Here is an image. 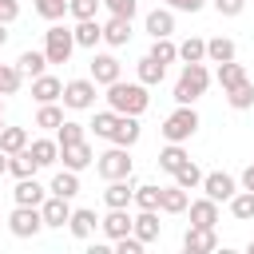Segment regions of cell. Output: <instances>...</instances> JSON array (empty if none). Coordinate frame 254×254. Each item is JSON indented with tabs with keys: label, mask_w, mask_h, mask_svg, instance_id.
I'll list each match as a JSON object with an SVG mask.
<instances>
[{
	"label": "cell",
	"mask_w": 254,
	"mask_h": 254,
	"mask_svg": "<svg viewBox=\"0 0 254 254\" xmlns=\"http://www.w3.org/2000/svg\"><path fill=\"white\" fill-rule=\"evenodd\" d=\"M187 206H190V190H183L179 183L163 187V194H159V210L163 214H187Z\"/></svg>",
	"instance_id": "20"
},
{
	"label": "cell",
	"mask_w": 254,
	"mask_h": 254,
	"mask_svg": "<svg viewBox=\"0 0 254 254\" xmlns=\"http://www.w3.org/2000/svg\"><path fill=\"white\" fill-rule=\"evenodd\" d=\"M28 143H32L28 127H8V123L0 127V151H4V155H16V151H24Z\"/></svg>",
	"instance_id": "31"
},
{
	"label": "cell",
	"mask_w": 254,
	"mask_h": 254,
	"mask_svg": "<svg viewBox=\"0 0 254 254\" xmlns=\"http://www.w3.org/2000/svg\"><path fill=\"white\" fill-rule=\"evenodd\" d=\"M16 67L28 75V79H36V75H44L48 71V56H44V48H28V52H20V60H16Z\"/></svg>",
	"instance_id": "30"
},
{
	"label": "cell",
	"mask_w": 254,
	"mask_h": 254,
	"mask_svg": "<svg viewBox=\"0 0 254 254\" xmlns=\"http://www.w3.org/2000/svg\"><path fill=\"white\" fill-rule=\"evenodd\" d=\"M159 214H163V210H135V226H131V234H139L143 242H159V234H163Z\"/></svg>",
	"instance_id": "21"
},
{
	"label": "cell",
	"mask_w": 254,
	"mask_h": 254,
	"mask_svg": "<svg viewBox=\"0 0 254 254\" xmlns=\"http://www.w3.org/2000/svg\"><path fill=\"white\" fill-rule=\"evenodd\" d=\"M56 139H60V147L83 143V139H87V127H83V123H75V119H64V123L56 127Z\"/></svg>",
	"instance_id": "40"
},
{
	"label": "cell",
	"mask_w": 254,
	"mask_h": 254,
	"mask_svg": "<svg viewBox=\"0 0 254 254\" xmlns=\"http://www.w3.org/2000/svg\"><path fill=\"white\" fill-rule=\"evenodd\" d=\"M210 4H214V12L226 16V20H234V16L246 12V0H210Z\"/></svg>",
	"instance_id": "47"
},
{
	"label": "cell",
	"mask_w": 254,
	"mask_h": 254,
	"mask_svg": "<svg viewBox=\"0 0 254 254\" xmlns=\"http://www.w3.org/2000/svg\"><path fill=\"white\" fill-rule=\"evenodd\" d=\"M139 139H143L139 115H119V123H115V131H111V143H119V147H135Z\"/></svg>",
	"instance_id": "22"
},
{
	"label": "cell",
	"mask_w": 254,
	"mask_h": 254,
	"mask_svg": "<svg viewBox=\"0 0 254 254\" xmlns=\"http://www.w3.org/2000/svg\"><path fill=\"white\" fill-rule=\"evenodd\" d=\"M12 198H16L20 206H40V202L48 198V187H44L36 175H28V179H16V190H12Z\"/></svg>",
	"instance_id": "16"
},
{
	"label": "cell",
	"mask_w": 254,
	"mask_h": 254,
	"mask_svg": "<svg viewBox=\"0 0 254 254\" xmlns=\"http://www.w3.org/2000/svg\"><path fill=\"white\" fill-rule=\"evenodd\" d=\"M103 8V0H67V16L71 20H95Z\"/></svg>",
	"instance_id": "45"
},
{
	"label": "cell",
	"mask_w": 254,
	"mask_h": 254,
	"mask_svg": "<svg viewBox=\"0 0 254 254\" xmlns=\"http://www.w3.org/2000/svg\"><path fill=\"white\" fill-rule=\"evenodd\" d=\"M202 175H206V171H198V163H190V159H187L171 179H175L183 190H202Z\"/></svg>",
	"instance_id": "36"
},
{
	"label": "cell",
	"mask_w": 254,
	"mask_h": 254,
	"mask_svg": "<svg viewBox=\"0 0 254 254\" xmlns=\"http://www.w3.org/2000/svg\"><path fill=\"white\" fill-rule=\"evenodd\" d=\"M32 99H36V103H60V99H64V79H60V75H48V71L36 75V79H32Z\"/></svg>",
	"instance_id": "15"
},
{
	"label": "cell",
	"mask_w": 254,
	"mask_h": 254,
	"mask_svg": "<svg viewBox=\"0 0 254 254\" xmlns=\"http://www.w3.org/2000/svg\"><path fill=\"white\" fill-rule=\"evenodd\" d=\"M4 44H8V24L0 20V48H4Z\"/></svg>",
	"instance_id": "51"
},
{
	"label": "cell",
	"mask_w": 254,
	"mask_h": 254,
	"mask_svg": "<svg viewBox=\"0 0 254 254\" xmlns=\"http://www.w3.org/2000/svg\"><path fill=\"white\" fill-rule=\"evenodd\" d=\"M60 123H64V107H60V103H40V111H36V127L56 131Z\"/></svg>",
	"instance_id": "44"
},
{
	"label": "cell",
	"mask_w": 254,
	"mask_h": 254,
	"mask_svg": "<svg viewBox=\"0 0 254 254\" xmlns=\"http://www.w3.org/2000/svg\"><path fill=\"white\" fill-rule=\"evenodd\" d=\"M95 171H99V179H103V183H111V179H127V175L135 171L131 147H119V143H111L103 155H95Z\"/></svg>",
	"instance_id": "4"
},
{
	"label": "cell",
	"mask_w": 254,
	"mask_h": 254,
	"mask_svg": "<svg viewBox=\"0 0 254 254\" xmlns=\"http://www.w3.org/2000/svg\"><path fill=\"white\" fill-rule=\"evenodd\" d=\"M246 254H254V238H250V242H246Z\"/></svg>",
	"instance_id": "54"
},
{
	"label": "cell",
	"mask_w": 254,
	"mask_h": 254,
	"mask_svg": "<svg viewBox=\"0 0 254 254\" xmlns=\"http://www.w3.org/2000/svg\"><path fill=\"white\" fill-rule=\"evenodd\" d=\"M107 107H115L119 115H143L147 107H151V95H147V83H139V79H115V83H107Z\"/></svg>",
	"instance_id": "1"
},
{
	"label": "cell",
	"mask_w": 254,
	"mask_h": 254,
	"mask_svg": "<svg viewBox=\"0 0 254 254\" xmlns=\"http://www.w3.org/2000/svg\"><path fill=\"white\" fill-rule=\"evenodd\" d=\"M28 151H32V159L40 163V171L60 163V139H32V143H28Z\"/></svg>",
	"instance_id": "27"
},
{
	"label": "cell",
	"mask_w": 254,
	"mask_h": 254,
	"mask_svg": "<svg viewBox=\"0 0 254 254\" xmlns=\"http://www.w3.org/2000/svg\"><path fill=\"white\" fill-rule=\"evenodd\" d=\"M234 56H238V48H234L230 36H210L206 40V64H226Z\"/></svg>",
	"instance_id": "29"
},
{
	"label": "cell",
	"mask_w": 254,
	"mask_h": 254,
	"mask_svg": "<svg viewBox=\"0 0 254 254\" xmlns=\"http://www.w3.org/2000/svg\"><path fill=\"white\" fill-rule=\"evenodd\" d=\"M0 175H8V155L0 151Z\"/></svg>",
	"instance_id": "52"
},
{
	"label": "cell",
	"mask_w": 254,
	"mask_h": 254,
	"mask_svg": "<svg viewBox=\"0 0 254 254\" xmlns=\"http://www.w3.org/2000/svg\"><path fill=\"white\" fill-rule=\"evenodd\" d=\"M194 131H198V111H194V103H175V111L163 119V127H159V135L167 139V143H187V139H194Z\"/></svg>",
	"instance_id": "3"
},
{
	"label": "cell",
	"mask_w": 254,
	"mask_h": 254,
	"mask_svg": "<svg viewBox=\"0 0 254 254\" xmlns=\"http://www.w3.org/2000/svg\"><path fill=\"white\" fill-rule=\"evenodd\" d=\"M238 183H242V187H246V190H254V163H250V167H246V171H242V175H238Z\"/></svg>",
	"instance_id": "50"
},
{
	"label": "cell",
	"mask_w": 254,
	"mask_h": 254,
	"mask_svg": "<svg viewBox=\"0 0 254 254\" xmlns=\"http://www.w3.org/2000/svg\"><path fill=\"white\" fill-rule=\"evenodd\" d=\"M135 79L147 83V87H159V83L167 79V64H159L155 56H143V60L135 64Z\"/></svg>",
	"instance_id": "25"
},
{
	"label": "cell",
	"mask_w": 254,
	"mask_h": 254,
	"mask_svg": "<svg viewBox=\"0 0 254 254\" xmlns=\"http://www.w3.org/2000/svg\"><path fill=\"white\" fill-rule=\"evenodd\" d=\"M24 79H28V75H24L16 64H4V67H0V95H16V91L24 87Z\"/></svg>",
	"instance_id": "41"
},
{
	"label": "cell",
	"mask_w": 254,
	"mask_h": 254,
	"mask_svg": "<svg viewBox=\"0 0 254 254\" xmlns=\"http://www.w3.org/2000/svg\"><path fill=\"white\" fill-rule=\"evenodd\" d=\"M183 250L187 254H214L218 250V234H214V226H187L183 230Z\"/></svg>",
	"instance_id": "11"
},
{
	"label": "cell",
	"mask_w": 254,
	"mask_h": 254,
	"mask_svg": "<svg viewBox=\"0 0 254 254\" xmlns=\"http://www.w3.org/2000/svg\"><path fill=\"white\" fill-rule=\"evenodd\" d=\"M8 230L16 234V238H36L40 230H48L44 226V214H40V206H12V214H8Z\"/></svg>",
	"instance_id": "7"
},
{
	"label": "cell",
	"mask_w": 254,
	"mask_h": 254,
	"mask_svg": "<svg viewBox=\"0 0 254 254\" xmlns=\"http://www.w3.org/2000/svg\"><path fill=\"white\" fill-rule=\"evenodd\" d=\"M71 210H75L71 198H60V194H52V190H48V198L40 202V214H44V226H48V230H64L67 218H71Z\"/></svg>",
	"instance_id": "10"
},
{
	"label": "cell",
	"mask_w": 254,
	"mask_h": 254,
	"mask_svg": "<svg viewBox=\"0 0 254 254\" xmlns=\"http://www.w3.org/2000/svg\"><path fill=\"white\" fill-rule=\"evenodd\" d=\"M190 222L194 226H218V202L210 198V194H202V198H190Z\"/></svg>",
	"instance_id": "23"
},
{
	"label": "cell",
	"mask_w": 254,
	"mask_h": 254,
	"mask_svg": "<svg viewBox=\"0 0 254 254\" xmlns=\"http://www.w3.org/2000/svg\"><path fill=\"white\" fill-rule=\"evenodd\" d=\"M60 159H64V167H67V171H87V167L95 163V151H91V143L83 139V143L60 147Z\"/></svg>",
	"instance_id": "19"
},
{
	"label": "cell",
	"mask_w": 254,
	"mask_h": 254,
	"mask_svg": "<svg viewBox=\"0 0 254 254\" xmlns=\"http://www.w3.org/2000/svg\"><path fill=\"white\" fill-rule=\"evenodd\" d=\"M147 56H155L159 64H175L179 60V44L171 40V36H159V40H151V52Z\"/></svg>",
	"instance_id": "43"
},
{
	"label": "cell",
	"mask_w": 254,
	"mask_h": 254,
	"mask_svg": "<svg viewBox=\"0 0 254 254\" xmlns=\"http://www.w3.org/2000/svg\"><path fill=\"white\" fill-rule=\"evenodd\" d=\"M143 32L151 36V40H159V36H175V8H151L147 16H143Z\"/></svg>",
	"instance_id": "13"
},
{
	"label": "cell",
	"mask_w": 254,
	"mask_h": 254,
	"mask_svg": "<svg viewBox=\"0 0 254 254\" xmlns=\"http://www.w3.org/2000/svg\"><path fill=\"white\" fill-rule=\"evenodd\" d=\"M75 48H87V52H95L99 44H103V20L95 16V20H75Z\"/></svg>",
	"instance_id": "18"
},
{
	"label": "cell",
	"mask_w": 254,
	"mask_h": 254,
	"mask_svg": "<svg viewBox=\"0 0 254 254\" xmlns=\"http://www.w3.org/2000/svg\"><path fill=\"white\" fill-rule=\"evenodd\" d=\"M159 194H163L159 183H135V206L139 210H159Z\"/></svg>",
	"instance_id": "39"
},
{
	"label": "cell",
	"mask_w": 254,
	"mask_h": 254,
	"mask_svg": "<svg viewBox=\"0 0 254 254\" xmlns=\"http://www.w3.org/2000/svg\"><path fill=\"white\" fill-rule=\"evenodd\" d=\"M71 52H75V32L56 20V24L44 32V56H48V64H67Z\"/></svg>",
	"instance_id": "5"
},
{
	"label": "cell",
	"mask_w": 254,
	"mask_h": 254,
	"mask_svg": "<svg viewBox=\"0 0 254 254\" xmlns=\"http://www.w3.org/2000/svg\"><path fill=\"white\" fill-rule=\"evenodd\" d=\"M131 226H135V214L127 210V206H107V214L99 218V230L115 242V238H123V234H131Z\"/></svg>",
	"instance_id": "12"
},
{
	"label": "cell",
	"mask_w": 254,
	"mask_h": 254,
	"mask_svg": "<svg viewBox=\"0 0 254 254\" xmlns=\"http://www.w3.org/2000/svg\"><path fill=\"white\" fill-rule=\"evenodd\" d=\"M95 226H99V218H95V210H87V206H75L71 218H67V230H71L79 242H87V238L95 234Z\"/></svg>",
	"instance_id": "24"
},
{
	"label": "cell",
	"mask_w": 254,
	"mask_h": 254,
	"mask_svg": "<svg viewBox=\"0 0 254 254\" xmlns=\"http://www.w3.org/2000/svg\"><path fill=\"white\" fill-rule=\"evenodd\" d=\"M48 190H52V194H60V198H75V194H79V171H67V167H64V171H56V175H52V183H48Z\"/></svg>",
	"instance_id": "28"
},
{
	"label": "cell",
	"mask_w": 254,
	"mask_h": 254,
	"mask_svg": "<svg viewBox=\"0 0 254 254\" xmlns=\"http://www.w3.org/2000/svg\"><path fill=\"white\" fill-rule=\"evenodd\" d=\"M238 187H242V183H238L234 175H226V171H206V175H202V194H210L214 202H230Z\"/></svg>",
	"instance_id": "9"
},
{
	"label": "cell",
	"mask_w": 254,
	"mask_h": 254,
	"mask_svg": "<svg viewBox=\"0 0 254 254\" xmlns=\"http://www.w3.org/2000/svg\"><path fill=\"white\" fill-rule=\"evenodd\" d=\"M0 67H4V64H0Z\"/></svg>",
	"instance_id": "55"
},
{
	"label": "cell",
	"mask_w": 254,
	"mask_h": 254,
	"mask_svg": "<svg viewBox=\"0 0 254 254\" xmlns=\"http://www.w3.org/2000/svg\"><path fill=\"white\" fill-rule=\"evenodd\" d=\"M135 202V179H111L103 187V206H131Z\"/></svg>",
	"instance_id": "17"
},
{
	"label": "cell",
	"mask_w": 254,
	"mask_h": 254,
	"mask_svg": "<svg viewBox=\"0 0 254 254\" xmlns=\"http://www.w3.org/2000/svg\"><path fill=\"white\" fill-rule=\"evenodd\" d=\"M163 4H167V8H175V12H190V16L206 8V0H163Z\"/></svg>",
	"instance_id": "48"
},
{
	"label": "cell",
	"mask_w": 254,
	"mask_h": 254,
	"mask_svg": "<svg viewBox=\"0 0 254 254\" xmlns=\"http://www.w3.org/2000/svg\"><path fill=\"white\" fill-rule=\"evenodd\" d=\"M179 60H183V64H202V60H206V40H202V36H187V40L179 44Z\"/></svg>",
	"instance_id": "38"
},
{
	"label": "cell",
	"mask_w": 254,
	"mask_h": 254,
	"mask_svg": "<svg viewBox=\"0 0 254 254\" xmlns=\"http://www.w3.org/2000/svg\"><path fill=\"white\" fill-rule=\"evenodd\" d=\"M187 159H190V155L183 151V143H167V147L159 151V159H155V163H159V171H167V175H175V171H179V167H183Z\"/></svg>",
	"instance_id": "34"
},
{
	"label": "cell",
	"mask_w": 254,
	"mask_h": 254,
	"mask_svg": "<svg viewBox=\"0 0 254 254\" xmlns=\"http://www.w3.org/2000/svg\"><path fill=\"white\" fill-rule=\"evenodd\" d=\"M222 95H226V103H230L234 111H250V107H254V83H250V79H242L238 87H230V91H222Z\"/></svg>",
	"instance_id": "37"
},
{
	"label": "cell",
	"mask_w": 254,
	"mask_h": 254,
	"mask_svg": "<svg viewBox=\"0 0 254 254\" xmlns=\"http://www.w3.org/2000/svg\"><path fill=\"white\" fill-rule=\"evenodd\" d=\"M32 8H36V16L48 20V24H56V20L67 16V0H32Z\"/></svg>",
	"instance_id": "42"
},
{
	"label": "cell",
	"mask_w": 254,
	"mask_h": 254,
	"mask_svg": "<svg viewBox=\"0 0 254 254\" xmlns=\"http://www.w3.org/2000/svg\"><path fill=\"white\" fill-rule=\"evenodd\" d=\"M103 8H107L111 16H127V20H135V12H139V0H103Z\"/></svg>",
	"instance_id": "46"
},
{
	"label": "cell",
	"mask_w": 254,
	"mask_h": 254,
	"mask_svg": "<svg viewBox=\"0 0 254 254\" xmlns=\"http://www.w3.org/2000/svg\"><path fill=\"white\" fill-rule=\"evenodd\" d=\"M95 99H99V83L91 79V75H79V79H67L64 83V107L67 111H91L95 107Z\"/></svg>",
	"instance_id": "6"
},
{
	"label": "cell",
	"mask_w": 254,
	"mask_h": 254,
	"mask_svg": "<svg viewBox=\"0 0 254 254\" xmlns=\"http://www.w3.org/2000/svg\"><path fill=\"white\" fill-rule=\"evenodd\" d=\"M131 36H135L131 20L107 12V20H103V44H107V48H123V44H131Z\"/></svg>",
	"instance_id": "14"
},
{
	"label": "cell",
	"mask_w": 254,
	"mask_h": 254,
	"mask_svg": "<svg viewBox=\"0 0 254 254\" xmlns=\"http://www.w3.org/2000/svg\"><path fill=\"white\" fill-rule=\"evenodd\" d=\"M210 67H206V60L202 64H183V71H179V79H175V103H198L202 99V91L210 87Z\"/></svg>",
	"instance_id": "2"
},
{
	"label": "cell",
	"mask_w": 254,
	"mask_h": 254,
	"mask_svg": "<svg viewBox=\"0 0 254 254\" xmlns=\"http://www.w3.org/2000/svg\"><path fill=\"white\" fill-rule=\"evenodd\" d=\"M0 127H4V95H0Z\"/></svg>",
	"instance_id": "53"
},
{
	"label": "cell",
	"mask_w": 254,
	"mask_h": 254,
	"mask_svg": "<svg viewBox=\"0 0 254 254\" xmlns=\"http://www.w3.org/2000/svg\"><path fill=\"white\" fill-rule=\"evenodd\" d=\"M115 123H119V111H115V107H103V111H95V115H91L87 131H95L99 139H107V143H111V131H115Z\"/></svg>",
	"instance_id": "33"
},
{
	"label": "cell",
	"mask_w": 254,
	"mask_h": 254,
	"mask_svg": "<svg viewBox=\"0 0 254 254\" xmlns=\"http://www.w3.org/2000/svg\"><path fill=\"white\" fill-rule=\"evenodd\" d=\"M36 171H40V163L32 159L28 147L16 151V155H8V175H12V179H28V175H36Z\"/></svg>",
	"instance_id": "35"
},
{
	"label": "cell",
	"mask_w": 254,
	"mask_h": 254,
	"mask_svg": "<svg viewBox=\"0 0 254 254\" xmlns=\"http://www.w3.org/2000/svg\"><path fill=\"white\" fill-rule=\"evenodd\" d=\"M16 16H20V0H0V20L16 24Z\"/></svg>",
	"instance_id": "49"
},
{
	"label": "cell",
	"mask_w": 254,
	"mask_h": 254,
	"mask_svg": "<svg viewBox=\"0 0 254 254\" xmlns=\"http://www.w3.org/2000/svg\"><path fill=\"white\" fill-rule=\"evenodd\" d=\"M226 206H230V214H234L238 222H254V190L238 187V190H234V198H230Z\"/></svg>",
	"instance_id": "32"
},
{
	"label": "cell",
	"mask_w": 254,
	"mask_h": 254,
	"mask_svg": "<svg viewBox=\"0 0 254 254\" xmlns=\"http://www.w3.org/2000/svg\"><path fill=\"white\" fill-rule=\"evenodd\" d=\"M87 75L99 83V87H107V83H115V79H123V64L111 56V52H91V64H87Z\"/></svg>",
	"instance_id": "8"
},
{
	"label": "cell",
	"mask_w": 254,
	"mask_h": 254,
	"mask_svg": "<svg viewBox=\"0 0 254 254\" xmlns=\"http://www.w3.org/2000/svg\"><path fill=\"white\" fill-rule=\"evenodd\" d=\"M242 79H250V75H246V67H242L238 60H226V64H218V67H214V83H218L222 91H230V87H238Z\"/></svg>",
	"instance_id": "26"
}]
</instances>
